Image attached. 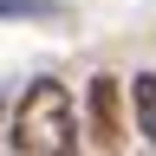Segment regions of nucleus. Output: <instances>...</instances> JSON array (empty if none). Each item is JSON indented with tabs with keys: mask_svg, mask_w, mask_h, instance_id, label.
Wrapping results in <instances>:
<instances>
[{
	"mask_svg": "<svg viewBox=\"0 0 156 156\" xmlns=\"http://www.w3.org/2000/svg\"><path fill=\"white\" fill-rule=\"evenodd\" d=\"M13 150L20 156H72L78 150V111L58 78H33L13 104Z\"/></svg>",
	"mask_w": 156,
	"mask_h": 156,
	"instance_id": "1",
	"label": "nucleus"
},
{
	"mask_svg": "<svg viewBox=\"0 0 156 156\" xmlns=\"http://www.w3.org/2000/svg\"><path fill=\"white\" fill-rule=\"evenodd\" d=\"M85 111H91V136H98L104 150L124 143V85H117V78H91Z\"/></svg>",
	"mask_w": 156,
	"mask_h": 156,
	"instance_id": "2",
	"label": "nucleus"
},
{
	"mask_svg": "<svg viewBox=\"0 0 156 156\" xmlns=\"http://www.w3.org/2000/svg\"><path fill=\"white\" fill-rule=\"evenodd\" d=\"M0 20H39V26H58L65 7H58V0H0Z\"/></svg>",
	"mask_w": 156,
	"mask_h": 156,
	"instance_id": "3",
	"label": "nucleus"
},
{
	"mask_svg": "<svg viewBox=\"0 0 156 156\" xmlns=\"http://www.w3.org/2000/svg\"><path fill=\"white\" fill-rule=\"evenodd\" d=\"M130 91H136V117H143V136L156 143V72H143Z\"/></svg>",
	"mask_w": 156,
	"mask_h": 156,
	"instance_id": "4",
	"label": "nucleus"
}]
</instances>
